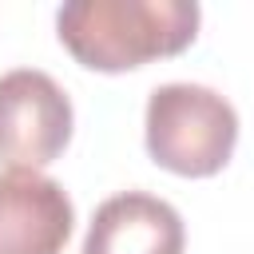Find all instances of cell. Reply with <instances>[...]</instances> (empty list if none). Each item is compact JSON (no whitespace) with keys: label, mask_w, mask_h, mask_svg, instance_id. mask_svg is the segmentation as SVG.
<instances>
[{"label":"cell","mask_w":254,"mask_h":254,"mask_svg":"<svg viewBox=\"0 0 254 254\" xmlns=\"http://www.w3.org/2000/svg\"><path fill=\"white\" fill-rule=\"evenodd\" d=\"M183 214L147 190H119L103 198L87 222L79 254H183Z\"/></svg>","instance_id":"5b68a950"},{"label":"cell","mask_w":254,"mask_h":254,"mask_svg":"<svg viewBox=\"0 0 254 254\" xmlns=\"http://www.w3.org/2000/svg\"><path fill=\"white\" fill-rule=\"evenodd\" d=\"M198 20L194 0H67L56 12V32L83 67L131 71L190 48Z\"/></svg>","instance_id":"6da1fadb"},{"label":"cell","mask_w":254,"mask_h":254,"mask_svg":"<svg viewBox=\"0 0 254 254\" xmlns=\"http://www.w3.org/2000/svg\"><path fill=\"white\" fill-rule=\"evenodd\" d=\"M147 155L183 179L218 175L238 143L234 103L206 83H159L143 111Z\"/></svg>","instance_id":"7a4b0ae2"},{"label":"cell","mask_w":254,"mask_h":254,"mask_svg":"<svg viewBox=\"0 0 254 254\" xmlns=\"http://www.w3.org/2000/svg\"><path fill=\"white\" fill-rule=\"evenodd\" d=\"M75 230L67 190L40 171H0V254H60Z\"/></svg>","instance_id":"277c9868"},{"label":"cell","mask_w":254,"mask_h":254,"mask_svg":"<svg viewBox=\"0 0 254 254\" xmlns=\"http://www.w3.org/2000/svg\"><path fill=\"white\" fill-rule=\"evenodd\" d=\"M75 111L67 91L40 67H12L0 75V167L40 171L71 143Z\"/></svg>","instance_id":"3957f363"}]
</instances>
